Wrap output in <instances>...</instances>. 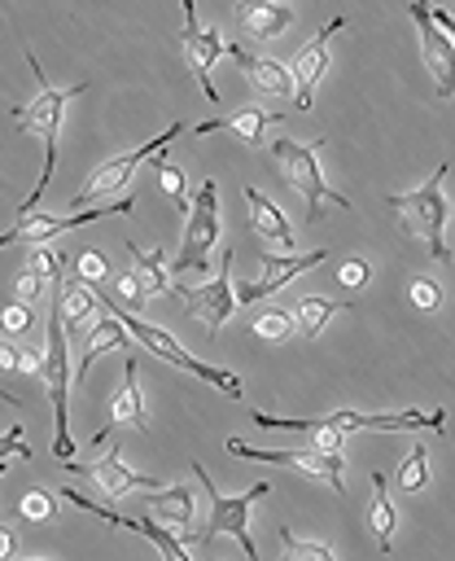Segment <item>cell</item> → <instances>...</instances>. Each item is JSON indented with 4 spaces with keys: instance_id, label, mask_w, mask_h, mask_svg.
Listing matches in <instances>:
<instances>
[{
    "instance_id": "obj_1",
    "label": "cell",
    "mask_w": 455,
    "mask_h": 561,
    "mask_svg": "<svg viewBox=\"0 0 455 561\" xmlns=\"http://www.w3.org/2000/svg\"><path fill=\"white\" fill-rule=\"evenodd\" d=\"M26 61H31L35 79H39V96H35V101H31L22 114L13 110V118H18V127H22V131H35V136L44 140V171H39V180H35L31 197L18 206L22 215L39 206V197H44V188H48V180H52V167H57V140H61V118H66V105H70L74 96H83V92H88V83H74V88H52V83H48V75L39 70L35 53H26Z\"/></svg>"
},
{
    "instance_id": "obj_2",
    "label": "cell",
    "mask_w": 455,
    "mask_h": 561,
    "mask_svg": "<svg viewBox=\"0 0 455 561\" xmlns=\"http://www.w3.org/2000/svg\"><path fill=\"white\" fill-rule=\"evenodd\" d=\"M96 294H101V302L122 320V329L144 346V351H153L158 359H166V364H175V368H184V373H192V377H201L206 386H214V390H223V394H232V399H241V377L236 373H223V368H214V364H206V359H197V355H188L162 324H149L140 311H131V307H122L109 289H105V280L101 285H92Z\"/></svg>"
},
{
    "instance_id": "obj_3",
    "label": "cell",
    "mask_w": 455,
    "mask_h": 561,
    "mask_svg": "<svg viewBox=\"0 0 455 561\" xmlns=\"http://www.w3.org/2000/svg\"><path fill=\"white\" fill-rule=\"evenodd\" d=\"M442 180H446V162H438V171H433L416 193H389L385 202L398 210L402 232L420 237L438 263H451V245H446V215H451V202H446V193H442Z\"/></svg>"
},
{
    "instance_id": "obj_4",
    "label": "cell",
    "mask_w": 455,
    "mask_h": 561,
    "mask_svg": "<svg viewBox=\"0 0 455 561\" xmlns=\"http://www.w3.org/2000/svg\"><path fill=\"white\" fill-rule=\"evenodd\" d=\"M44 390L52 399V456L70 460L74 456V438H70V408H66V394H70V351H66V320H61V302L52 307L48 324H44Z\"/></svg>"
},
{
    "instance_id": "obj_5",
    "label": "cell",
    "mask_w": 455,
    "mask_h": 561,
    "mask_svg": "<svg viewBox=\"0 0 455 561\" xmlns=\"http://www.w3.org/2000/svg\"><path fill=\"white\" fill-rule=\"evenodd\" d=\"M319 149H324V140H306V145H302V140H271V153H276V162H280L289 188L302 193L311 224L324 215L328 202H332L337 210H350V202H346L337 188H328V180H324V171H319Z\"/></svg>"
},
{
    "instance_id": "obj_6",
    "label": "cell",
    "mask_w": 455,
    "mask_h": 561,
    "mask_svg": "<svg viewBox=\"0 0 455 561\" xmlns=\"http://www.w3.org/2000/svg\"><path fill=\"white\" fill-rule=\"evenodd\" d=\"M192 473H197V482H201V491L210 495V526L201 530V535H192V543H210V539H219V535H232L236 543H241V552L254 561L258 557V548H254V539H249V508L258 504V500H267V482H254L249 491H241V495H223L214 482H210V473L201 469V465H192Z\"/></svg>"
},
{
    "instance_id": "obj_7",
    "label": "cell",
    "mask_w": 455,
    "mask_h": 561,
    "mask_svg": "<svg viewBox=\"0 0 455 561\" xmlns=\"http://www.w3.org/2000/svg\"><path fill=\"white\" fill-rule=\"evenodd\" d=\"M214 245H219V184L201 180L197 197L184 210V237H179V254H175V276L206 272V259H210Z\"/></svg>"
},
{
    "instance_id": "obj_8",
    "label": "cell",
    "mask_w": 455,
    "mask_h": 561,
    "mask_svg": "<svg viewBox=\"0 0 455 561\" xmlns=\"http://www.w3.org/2000/svg\"><path fill=\"white\" fill-rule=\"evenodd\" d=\"M232 456L241 460H258V465H280V469H298L324 486H332V495H346V456L341 451H328V447H298V451H262V447H249L241 438H228L223 443Z\"/></svg>"
},
{
    "instance_id": "obj_9",
    "label": "cell",
    "mask_w": 455,
    "mask_h": 561,
    "mask_svg": "<svg viewBox=\"0 0 455 561\" xmlns=\"http://www.w3.org/2000/svg\"><path fill=\"white\" fill-rule=\"evenodd\" d=\"M179 131H184V123H171L162 136H153V140H144V145H136V149H127V153H118V158L101 162V167L88 175V184L70 197V210H83V206H92V202H101V197L118 193V188L136 175V167H140V162H149L153 153H162V149H166V140H175Z\"/></svg>"
},
{
    "instance_id": "obj_10",
    "label": "cell",
    "mask_w": 455,
    "mask_h": 561,
    "mask_svg": "<svg viewBox=\"0 0 455 561\" xmlns=\"http://www.w3.org/2000/svg\"><path fill=\"white\" fill-rule=\"evenodd\" d=\"M131 206H136V197H118V202H109V206H92V210H74V215L26 210L9 232H0V250H4V245H44V241H52V237H61V232H74V228H83V224H96V219H105V215H131Z\"/></svg>"
},
{
    "instance_id": "obj_11",
    "label": "cell",
    "mask_w": 455,
    "mask_h": 561,
    "mask_svg": "<svg viewBox=\"0 0 455 561\" xmlns=\"http://www.w3.org/2000/svg\"><path fill=\"white\" fill-rule=\"evenodd\" d=\"M175 294L188 302V311H197L206 320V333L219 337V329H223V320L232 316V302H236V289H232V245H223L214 280H206L197 289H188V285L175 280Z\"/></svg>"
},
{
    "instance_id": "obj_12",
    "label": "cell",
    "mask_w": 455,
    "mask_h": 561,
    "mask_svg": "<svg viewBox=\"0 0 455 561\" xmlns=\"http://www.w3.org/2000/svg\"><path fill=\"white\" fill-rule=\"evenodd\" d=\"M184 4V26H179V44H184V61H188V70L197 75V83H201V92H206V101L210 105H219V92H214V83H210V66L228 53V39L219 35V31H206L201 22H197V9H192V0H179Z\"/></svg>"
},
{
    "instance_id": "obj_13",
    "label": "cell",
    "mask_w": 455,
    "mask_h": 561,
    "mask_svg": "<svg viewBox=\"0 0 455 561\" xmlns=\"http://www.w3.org/2000/svg\"><path fill=\"white\" fill-rule=\"evenodd\" d=\"M407 13L416 18V35H420V53H424V66L438 83V96H455V39L433 22L429 4L424 0H411Z\"/></svg>"
},
{
    "instance_id": "obj_14",
    "label": "cell",
    "mask_w": 455,
    "mask_h": 561,
    "mask_svg": "<svg viewBox=\"0 0 455 561\" xmlns=\"http://www.w3.org/2000/svg\"><path fill=\"white\" fill-rule=\"evenodd\" d=\"M319 421H328V425H337L341 434H354V430H368V434H376V430H385V434H411V430H446L442 421H446V412L438 408V412H328V416H319Z\"/></svg>"
},
{
    "instance_id": "obj_15",
    "label": "cell",
    "mask_w": 455,
    "mask_h": 561,
    "mask_svg": "<svg viewBox=\"0 0 455 561\" xmlns=\"http://www.w3.org/2000/svg\"><path fill=\"white\" fill-rule=\"evenodd\" d=\"M324 259H328V250H311V254H262V276L236 285V298H241V302H258V298L284 289L289 280H298L302 272L319 267Z\"/></svg>"
},
{
    "instance_id": "obj_16",
    "label": "cell",
    "mask_w": 455,
    "mask_h": 561,
    "mask_svg": "<svg viewBox=\"0 0 455 561\" xmlns=\"http://www.w3.org/2000/svg\"><path fill=\"white\" fill-rule=\"evenodd\" d=\"M341 26H346V18H332V22L319 26V35L293 57L289 75H293V101H298V110H311V101H315V83H319L324 70H328V39H332Z\"/></svg>"
},
{
    "instance_id": "obj_17",
    "label": "cell",
    "mask_w": 455,
    "mask_h": 561,
    "mask_svg": "<svg viewBox=\"0 0 455 561\" xmlns=\"http://www.w3.org/2000/svg\"><path fill=\"white\" fill-rule=\"evenodd\" d=\"M57 495H61V500H70L74 508H83V513H92V517H101V522L118 526V530H136V535H144V539H149V543H153V548H158L166 561H184V557H188V552H184V543H179V539H175V535H171L162 522H158V526H140V522H127V517L109 513L105 504L88 500V495H83V491H74V486H57Z\"/></svg>"
},
{
    "instance_id": "obj_18",
    "label": "cell",
    "mask_w": 455,
    "mask_h": 561,
    "mask_svg": "<svg viewBox=\"0 0 455 561\" xmlns=\"http://www.w3.org/2000/svg\"><path fill=\"white\" fill-rule=\"evenodd\" d=\"M70 469H79V473H88L105 495H127V491H162V482L158 478H144V473H136V469H127L122 465V451L114 447V451H105L101 460H92V465H74V460H66Z\"/></svg>"
},
{
    "instance_id": "obj_19",
    "label": "cell",
    "mask_w": 455,
    "mask_h": 561,
    "mask_svg": "<svg viewBox=\"0 0 455 561\" xmlns=\"http://www.w3.org/2000/svg\"><path fill=\"white\" fill-rule=\"evenodd\" d=\"M298 22V13L280 0H236V31L249 39H276Z\"/></svg>"
},
{
    "instance_id": "obj_20",
    "label": "cell",
    "mask_w": 455,
    "mask_h": 561,
    "mask_svg": "<svg viewBox=\"0 0 455 561\" xmlns=\"http://www.w3.org/2000/svg\"><path fill=\"white\" fill-rule=\"evenodd\" d=\"M271 123H284V114L262 110V105H241V110H228V114H219V118L197 123L192 136H206V131H223V127H228V131H236L249 149H262V131H267Z\"/></svg>"
},
{
    "instance_id": "obj_21",
    "label": "cell",
    "mask_w": 455,
    "mask_h": 561,
    "mask_svg": "<svg viewBox=\"0 0 455 561\" xmlns=\"http://www.w3.org/2000/svg\"><path fill=\"white\" fill-rule=\"evenodd\" d=\"M245 202H249V228L262 237V245H276V250H298V232L289 228L284 210L262 197L254 184H245Z\"/></svg>"
},
{
    "instance_id": "obj_22",
    "label": "cell",
    "mask_w": 455,
    "mask_h": 561,
    "mask_svg": "<svg viewBox=\"0 0 455 561\" xmlns=\"http://www.w3.org/2000/svg\"><path fill=\"white\" fill-rule=\"evenodd\" d=\"M228 57L245 70V79H249L262 96H293V75H289L280 61L258 57V53H249V48H241V44H228Z\"/></svg>"
},
{
    "instance_id": "obj_23",
    "label": "cell",
    "mask_w": 455,
    "mask_h": 561,
    "mask_svg": "<svg viewBox=\"0 0 455 561\" xmlns=\"http://www.w3.org/2000/svg\"><path fill=\"white\" fill-rule=\"evenodd\" d=\"M114 346H122V351H127V329H122V320L105 307V311L92 320V329L83 333V351H79V381H88V368H92L105 351H114Z\"/></svg>"
},
{
    "instance_id": "obj_24",
    "label": "cell",
    "mask_w": 455,
    "mask_h": 561,
    "mask_svg": "<svg viewBox=\"0 0 455 561\" xmlns=\"http://www.w3.org/2000/svg\"><path fill=\"white\" fill-rule=\"evenodd\" d=\"M101 311H105V302H101V294L88 280H66V289H61L66 333H88V320H96Z\"/></svg>"
},
{
    "instance_id": "obj_25",
    "label": "cell",
    "mask_w": 455,
    "mask_h": 561,
    "mask_svg": "<svg viewBox=\"0 0 455 561\" xmlns=\"http://www.w3.org/2000/svg\"><path fill=\"white\" fill-rule=\"evenodd\" d=\"M109 421L114 425H136V430H149V408H144V394H140V373H136V359H127L122 368V386L109 403Z\"/></svg>"
},
{
    "instance_id": "obj_26",
    "label": "cell",
    "mask_w": 455,
    "mask_h": 561,
    "mask_svg": "<svg viewBox=\"0 0 455 561\" xmlns=\"http://www.w3.org/2000/svg\"><path fill=\"white\" fill-rule=\"evenodd\" d=\"M144 513L149 517H158L166 530H188L192 526V491L188 486H162L158 495H149L144 500Z\"/></svg>"
},
{
    "instance_id": "obj_27",
    "label": "cell",
    "mask_w": 455,
    "mask_h": 561,
    "mask_svg": "<svg viewBox=\"0 0 455 561\" xmlns=\"http://www.w3.org/2000/svg\"><path fill=\"white\" fill-rule=\"evenodd\" d=\"M122 250L136 259V276L144 280V289H149V294H175V280H171V272H166L162 254H153V250L136 245V241H122Z\"/></svg>"
},
{
    "instance_id": "obj_28",
    "label": "cell",
    "mask_w": 455,
    "mask_h": 561,
    "mask_svg": "<svg viewBox=\"0 0 455 561\" xmlns=\"http://www.w3.org/2000/svg\"><path fill=\"white\" fill-rule=\"evenodd\" d=\"M368 526H372V535H376V548L389 552V543H394V504H389V491H385V478H381V473H372Z\"/></svg>"
},
{
    "instance_id": "obj_29",
    "label": "cell",
    "mask_w": 455,
    "mask_h": 561,
    "mask_svg": "<svg viewBox=\"0 0 455 561\" xmlns=\"http://www.w3.org/2000/svg\"><path fill=\"white\" fill-rule=\"evenodd\" d=\"M346 307H350V302H332V298H315V294H311V298L298 302V311H293V329L311 342V337H319V329H324L337 311H346Z\"/></svg>"
},
{
    "instance_id": "obj_30",
    "label": "cell",
    "mask_w": 455,
    "mask_h": 561,
    "mask_svg": "<svg viewBox=\"0 0 455 561\" xmlns=\"http://www.w3.org/2000/svg\"><path fill=\"white\" fill-rule=\"evenodd\" d=\"M254 333L267 337V342H284L293 333V311H280V307H258L254 311Z\"/></svg>"
},
{
    "instance_id": "obj_31",
    "label": "cell",
    "mask_w": 455,
    "mask_h": 561,
    "mask_svg": "<svg viewBox=\"0 0 455 561\" xmlns=\"http://www.w3.org/2000/svg\"><path fill=\"white\" fill-rule=\"evenodd\" d=\"M424 482H429V451L424 443H416L398 465V491H420Z\"/></svg>"
},
{
    "instance_id": "obj_32",
    "label": "cell",
    "mask_w": 455,
    "mask_h": 561,
    "mask_svg": "<svg viewBox=\"0 0 455 561\" xmlns=\"http://www.w3.org/2000/svg\"><path fill=\"white\" fill-rule=\"evenodd\" d=\"M52 513H57V500L48 491H39V486H31L18 500V522H52Z\"/></svg>"
},
{
    "instance_id": "obj_33",
    "label": "cell",
    "mask_w": 455,
    "mask_h": 561,
    "mask_svg": "<svg viewBox=\"0 0 455 561\" xmlns=\"http://www.w3.org/2000/svg\"><path fill=\"white\" fill-rule=\"evenodd\" d=\"M162 153H166V149H162ZM162 153H158V171H153V175H158L162 193H166V197H171V202H175L179 210H188V193H184V171H179V167H171V162H166Z\"/></svg>"
},
{
    "instance_id": "obj_34",
    "label": "cell",
    "mask_w": 455,
    "mask_h": 561,
    "mask_svg": "<svg viewBox=\"0 0 455 561\" xmlns=\"http://www.w3.org/2000/svg\"><path fill=\"white\" fill-rule=\"evenodd\" d=\"M122 307H131V311H144V302H149V289H144V280L136 276V272H122V276H114V289H109Z\"/></svg>"
},
{
    "instance_id": "obj_35",
    "label": "cell",
    "mask_w": 455,
    "mask_h": 561,
    "mask_svg": "<svg viewBox=\"0 0 455 561\" xmlns=\"http://www.w3.org/2000/svg\"><path fill=\"white\" fill-rule=\"evenodd\" d=\"M280 543H284V557L289 561H332V548L311 543V539H298L293 530H280Z\"/></svg>"
},
{
    "instance_id": "obj_36",
    "label": "cell",
    "mask_w": 455,
    "mask_h": 561,
    "mask_svg": "<svg viewBox=\"0 0 455 561\" xmlns=\"http://www.w3.org/2000/svg\"><path fill=\"white\" fill-rule=\"evenodd\" d=\"M407 294H411V302H416L420 311H438V307H442V289H438V280H429V276H416Z\"/></svg>"
},
{
    "instance_id": "obj_37",
    "label": "cell",
    "mask_w": 455,
    "mask_h": 561,
    "mask_svg": "<svg viewBox=\"0 0 455 561\" xmlns=\"http://www.w3.org/2000/svg\"><path fill=\"white\" fill-rule=\"evenodd\" d=\"M26 267H31V272H39L44 280H61V254H52V250H44V245H35V250H31Z\"/></svg>"
},
{
    "instance_id": "obj_38",
    "label": "cell",
    "mask_w": 455,
    "mask_h": 561,
    "mask_svg": "<svg viewBox=\"0 0 455 561\" xmlns=\"http://www.w3.org/2000/svg\"><path fill=\"white\" fill-rule=\"evenodd\" d=\"M74 267H79V280H88V285H101V280L109 276V267H105V259H101L96 250H83V254L74 259Z\"/></svg>"
},
{
    "instance_id": "obj_39",
    "label": "cell",
    "mask_w": 455,
    "mask_h": 561,
    "mask_svg": "<svg viewBox=\"0 0 455 561\" xmlns=\"http://www.w3.org/2000/svg\"><path fill=\"white\" fill-rule=\"evenodd\" d=\"M337 280H341L346 289H363V285L372 280V263H368V259H346L341 272H337Z\"/></svg>"
},
{
    "instance_id": "obj_40",
    "label": "cell",
    "mask_w": 455,
    "mask_h": 561,
    "mask_svg": "<svg viewBox=\"0 0 455 561\" xmlns=\"http://www.w3.org/2000/svg\"><path fill=\"white\" fill-rule=\"evenodd\" d=\"M0 324H4V333H26V329H31V307H26L22 298H18V302H4Z\"/></svg>"
},
{
    "instance_id": "obj_41",
    "label": "cell",
    "mask_w": 455,
    "mask_h": 561,
    "mask_svg": "<svg viewBox=\"0 0 455 561\" xmlns=\"http://www.w3.org/2000/svg\"><path fill=\"white\" fill-rule=\"evenodd\" d=\"M4 456H18V460H31V447L22 443V421L18 425H9L4 434H0V460Z\"/></svg>"
},
{
    "instance_id": "obj_42",
    "label": "cell",
    "mask_w": 455,
    "mask_h": 561,
    "mask_svg": "<svg viewBox=\"0 0 455 561\" xmlns=\"http://www.w3.org/2000/svg\"><path fill=\"white\" fill-rule=\"evenodd\" d=\"M39 289H44V276L31 272V267H22V276H18V298L31 302V298H39Z\"/></svg>"
},
{
    "instance_id": "obj_43",
    "label": "cell",
    "mask_w": 455,
    "mask_h": 561,
    "mask_svg": "<svg viewBox=\"0 0 455 561\" xmlns=\"http://www.w3.org/2000/svg\"><path fill=\"white\" fill-rule=\"evenodd\" d=\"M22 364V346H13V342H0V368L4 373H13Z\"/></svg>"
},
{
    "instance_id": "obj_44",
    "label": "cell",
    "mask_w": 455,
    "mask_h": 561,
    "mask_svg": "<svg viewBox=\"0 0 455 561\" xmlns=\"http://www.w3.org/2000/svg\"><path fill=\"white\" fill-rule=\"evenodd\" d=\"M429 13H433V22H438V26H442V31H446V35L455 39V18H451L446 9H429Z\"/></svg>"
},
{
    "instance_id": "obj_45",
    "label": "cell",
    "mask_w": 455,
    "mask_h": 561,
    "mask_svg": "<svg viewBox=\"0 0 455 561\" xmlns=\"http://www.w3.org/2000/svg\"><path fill=\"white\" fill-rule=\"evenodd\" d=\"M9 552H13V530L0 526V557H9Z\"/></svg>"
},
{
    "instance_id": "obj_46",
    "label": "cell",
    "mask_w": 455,
    "mask_h": 561,
    "mask_svg": "<svg viewBox=\"0 0 455 561\" xmlns=\"http://www.w3.org/2000/svg\"><path fill=\"white\" fill-rule=\"evenodd\" d=\"M0 399H4V403H13V408H22V399H18V394H9L4 386H0Z\"/></svg>"
},
{
    "instance_id": "obj_47",
    "label": "cell",
    "mask_w": 455,
    "mask_h": 561,
    "mask_svg": "<svg viewBox=\"0 0 455 561\" xmlns=\"http://www.w3.org/2000/svg\"><path fill=\"white\" fill-rule=\"evenodd\" d=\"M9 460H13V456H4V460H0V473H4V465H9Z\"/></svg>"
}]
</instances>
